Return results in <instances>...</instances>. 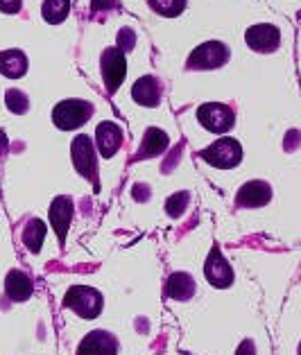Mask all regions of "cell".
I'll use <instances>...</instances> for the list:
<instances>
[{
  "mask_svg": "<svg viewBox=\"0 0 301 355\" xmlns=\"http://www.w3.org/2000/svg\"><path fill=\"white\" fill-rule=\"evenodd\" d=\"M186 3L188 0H148V5L152 7L154 12L166 16V19H175L184 10H186Z\"/></svg>",
  "mask_w": 301,
  "mask_h": 355,
  "instance_id": "cell-21",
  "label": "cell"
},
{
  "mask_svg": "<svg viewBox=\"0 0 301 355\" xmlns=\"http://www.w3.org/2000/svg\"><path fill=\"white\" fill-rule=\"evenodd\" d=\"M127 75V59L120 48H107L102 53V80L109 93H116Z\"/></svg>",
  "mask_w": 301,
  "mask_h": 355,
  "instance_id": "cell-6",
  "label": "cell"
},
{
  "mask_svg": "<svg viewBox=\"0 0 301 355\" xmlns=\"http://www.w3.org/2000/svg\"><path fill=\"white\" fill-rule=\"evenodd\" d=\"M197 120H200V125L204 129H209L213 134H227L236 123V114L227 105L209 102V105H202L197 109Z\"/></svg>",
  "mask_w": 301,
  "mask_h": 355,
  "instance_id": "cell-5",
  "label": "cell"
},
{
  "mask_svg": "<svg viewBox=\"0 0 301 355\" xmlns=\"http://www.w3.org/2000/svg\"><path fill=\"white\" fill-rule=\"evenodd\" d=\"M200 157L211 163L213 168H220V170H229V168H236L240 161H243V147L236 141V138H220L215 141L211 147L202 150Z\"/></svg>",
  "mask_w": 301,
  "mask_h": 355,
  "instance_id": "cell-4",
  "label": "cell"
},
{
  "mask_svg": "<svg viewBox=\"0 0 301 355\" xmlns=\"http://www.w3.org/2000/svg\"><path fill=\"white\" fill-rule=\"evenodd\" d=\"M245 41L256 53H274L281 43V32L270 23H258L245 32Z\"/></svg>",
  "mask_w": 301,
  "mask_h": 355,
  "instance_id": "cell-8",
  "label": "cell"
},
{
  "mask_svg": "<svg viewBox=\"0 0 301 355\" xmlns=\"http://www.w3.org/2000/svg\"><path fill=\"white\" fill-rule=\"evenodd\" d=\"M236 355H256L254 344H252V342H243V344H240V349H238Z\"/></svg>",
  "mask_w": 301,
  "mask_h": 355,
  "instance_id": "cell-26",
  "label": "cell"
},
{
  "mask_svg": "<svg viewBox=\"0 0 301 355\" xmlns=\"http://www.w3.org/2000/svg\"><path fill=\"white\" fill-rule=\"evenodd\" d=\"M5 105H7V109L12 111V114L21 116V114H25V111L30 109V98L19 89H10L5 93Z\"/></svg>",
  "mask_w": 301,
  "mask_h": 355,
  "instance_id": "cell-22",
  "label": "cell"
},
{
  "mask_svg": "<svg viewBox=\"0 0 301 355\" xmlns=\"http://www.w3.org/2000/svg\"><path fill=\"white\" fill-rule=\"evenodd\" d=\"M71 157L73 166L80 172L84 179H96L98 172V161H96V147H93L89 136H75V141L71 145Z\"/></svg>",
  "mask_w": 301,
  "mask_h": 355,
  "instance_id": "cell-7",
  "label": "cell"
},
{
  "mask_svg": "<svg viewBox=\"0 0 301 355\" xmlns=\"http://www.w3.org/2000/svg\"><path fill=\"white\" fill-rule=\"evenodd\" d=\"M7 147H10V143H7V136L0 132V161H3V157L7 154Z\"/></svg>",
  "mask_w": 301,
  "mask_h": 355,
  "instance_id": "cell-28",
  "label": "cell"
},
{
  "mask_svg": "<svg viewBox=\"0 0 301 355\" xmlns=\"http://www.w3.org/2000/svg\"><path fill=\"white\" fill-rule=\"evenodd\" d=\"M229 62V48L222 41H206L188 57V71H213Z\"/></svg>",
  "mask_w": 301,
  "mask_h": 355,
  "instance_id": "cell-3",
  "label": "cell"
},
{
  "mask_svg": "<svg viewBox=\"0 0 301 355\" xmlns=\"http://www.w3.org/2000/svg\"><path fill=\"white\" fill-rule=\"evenodd\" d=\"M116 0H93V10H107V7H114Z\"/></svg>",
  "mask_w": 301,
  "mask_h": 355,
  "instance_id": "cell-27",
  "label": "cell"
},
{
  "mask_svg": "<svg viewBox=\"0 0 301 355\" xmlns=\"http://www.w3.org/2000/svg\"><path fill=\"white\" fill-rule=\"evenodd\" d=\"M118 340L107 331H93L82 340L77 355H118Z\"/></svg>",
  "mask_w": 301,
  "mask_h": 355,
  "instance_id": "cell-11",
  "label": "cell"
},
{
  "mask_svg": "<svg viewBox=\"0 0 301 355\" xmlns=\"http://www.w3.org/2000/svg\"><path fill=\"white\" fill-rule=\"evenodd\" d=\"M168 143H170V138H168L166 132H161V129H154V127L148 129V132H145L143 143H141L139 159H152V157H157V154L166 152Z\"/></svg>",
  "mask_w": 301,
  "mask_h": 355,
  "instance_id": "cell-18",
  "label": "cell"
},
{
  "mask_svg": "<svg viewBox=\"0 0 301 355\" xmlns=\"http://www.w3.org/2000/svg\"><path fill=\"white\" fill-rule=\"evenodd\" d=\"M204 276H206V281L213 285V288H220V290L229 288V285L234 283V270H231V265L227 263V258L220 254L218 247H213L209 258H206Z\"/></svg>",
  "mask_w": 301,
  "mask_h": 355,
  "instance_id": "cell-9",
  "label": "cell"
},
{
  "mask_svg": "<svg viewBox=\"0 0 301 355\" xmlns=\"http://www.w3.org/2000/svg\"><path fill=\"white\" fill-rule=\"evenodd\" d=\"M73 220V199L71 197H57L50 204V224L57 231L59 240H66V231Z\"/></svg>",
  "mask_w": 301,
  "mask_h": 355,
  "instance_id": "cell-14",
  "label": "cell"
},
{
  "mask_svg": "<svg viewBox=\"0 0 301 355\" xmlns=\"http://www.w3.org/2000/svg\"><path fill=\"white\" fill-rule=\"evenodd\" d=\"M23 0H0V12L3 14H16L21 10Z\"/></svg>",
  "mask_w": 301,
  "mask_h": 355,
  "instance_id": "cell-25",
  "label": "cell"
},
{
  "mask_svg": "<svg viewBox=\"0 0 301 355\" xmlns=\"http://www.w3.org/2000/svg\"><path fill=\"white\" fill-rule=\"evenodd\" d=\"M64 306L71 308L75 315H80L84 319H96L102 308H105V299H102L100 290L89 288V285H75L66 292Z\"/></svg>",
  "mask_w": 301,
  "mask_h": 355,
  "instance_id": "cell-1",
  "label": "cell"
},
{
  "mask_svg": "<svg viewBox=\"0 0 301 355\" xmlns=\"http://www.w3.org/2000/svg\"><path fill=\"white\" fill-rule=\"evenodd\" d=\"M46 240V222L41 220H30L23 229V245L28 247L32 254H39Z\"/></svg>",
  "mask_w": 301,
  "mask_h": 355,
  "instance_id": "cell-19",
  "label": "cell"
},
{
  "mask_svg": "<svg viewBox=\"0 0 301 355\" xmlns=\"http://www.w3.org/2000/svg\"><path fill=\"white\" fill-rule=\"evenodd\" d=\"M0 73L12 80H19L28 73V57L21 50H3L0 53Z\"/></svg>",
  "mask_w": 301,
  "mask_h": 355,
  "instance_id": "cell-16",
  "label": "cell"
},
{
  "mask_svg": "<svg viewBox=\"0 0 301 355\" xmlns=\"http://www.w3.org/2000/svg\"><path fill=\"white\" fill-rule=\"evenodd\" d=\"M134 43H136V34H134V30L123 28V30L118 32V46H116V48H120L123 53H127V50H132V48H134Z\"/></svg>",
  "mask_w": 301,
  "mask_h": 355,
  "instance_id": "cell-24",
  "label": "cell"
},
{
  "mask_svg": "<svg viewBox=\"0 0 301 355\" xmlns=\"http://www.w3.org/2000/svg\"><path fill=\"white\" fill-rule=\"evenodd\" d=\"M188 202H191V195L188 193L172 195L166 202V213L170 215V218H182V213L188 209Z\"/></svg>",
  "mask_w": 301,
  "mask_h": 355,
  "instance_id": "cell-23",
  "label": "cell"
},
{
  "mask_svg": "<svg viewBox=\"0 0 301 355\" xmlns=\"http://www.w3.org/2000/svg\"><path fill=\"white\" fill-rule=\"evenodd\" d=\"M270 199H272V188L268 181H247L238 190L236 204L240 209H258V206L268 204Z\"/></svg>",
  "mask_w": 301,
  "mask_h": 355,
  "instance_id": "cell-10",
  "label": "cell"
},
{
  "mask_svg": "<svg viewBox=\"0 0 301 355\" xmlns=\"http://www.w3.org/2000/svg\"><path fill=\"white\" fill-rule=\"evenodd\" d=\"M32 279L21 270H12L5 279V292L12 301H25L32 297Z\"/></svg>",
  "mask_w": 301,
  "mask_h": 355,
  "instance_id": "cell-15",
  "label": "cell"
},
{
  "mask_svg": "<svg viewBox=\"0 0 301 355\" xmlns=\"http://www.w3.org/2000/svg\"><path fill=\"white\" fill-rule=\"evenodd\" d=\"M68 12H71V0H43L41 7L43 21L59 25L68 16Z\"/></svg>",
  "mask_w": 301,
  "mask_h": 355,
  "instance_id": "cell-20",
  "label": "cell"
},
{
  "mask_svg": "<svg viewBox=\"0 0 301 355\" xmlns=\"http://www.w3.org/2000/svg\"><path fill=\"white\" fill-rule=\"evenodd\" d=\"M93 116V105L86 100H64L53 109V123L55 127L64 129V132H71L86 125Z\"/></svg>",
  "mask_w": 301,
  "mask_h": 355,
  "instance_id": "cell-2",
  "label": "cell"
},
{
  "mask_svg": "<svg viewBox=\"0 0 301 355\" xmlns=\"http://www.w3.org/2000/svg\"><path fill=\"white\" fill-rule=\"evenodd\" d=\"M161 82L157 77L145 75L141 80H136V84L132 86V98L134 102H139L141 107H157L161 102Z\"/></svg>",
  "mask_w": 301,
  "mask_h": 355,
  "instance_id": "cell-12",
  "label": "cell"
},
{
  "mask_svg": "<svg viewBox=\"0 0 301 355\" xmlns=\"http://www.w3.org/2000/svg\"><path fill=\"white\" fill-rule=\"evenodd\" d=\"M96 143H98V152L105 159H111L118 152L120 143H123V129L116 123H100L96 129Z\"/></svg>",
  "mask_w": 301,
  "mask_h": 355,
  "instance_id": "cell-13",
  "label": "cell"
},
{
  "mask_svg": "<svg viewBox=\"0 0 301 355\" xmlns=\"http://www.w3.org/2000/svg\"><path fill=\"white\" fill-rule=\"evenodd\" d=\"M166 294L170 299H177V301H188L195 294V281L191 274L186 272H177L172 274L168 283H166Z\"/></svg>",
  "mask_w": 301,
  "mask_h": 355,
  "instance_id": "cell-17",
  "label": "cell"
}]
</instances>
